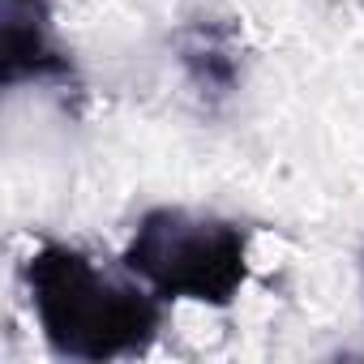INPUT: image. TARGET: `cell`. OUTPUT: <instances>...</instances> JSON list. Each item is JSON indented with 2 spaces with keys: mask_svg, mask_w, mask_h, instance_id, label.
I'll list each match as a JSON object with an SVG mask.
<instances>
[{
  "mask_svg": "<svg viewBox=\"0 0 364 364\" xmlns=\"http://www.w3.org/2000/svg\"><path fill=\"white\" fill-rule=\"evenodd\" d=\"M26 296L43 343L60 360L107 364L141 355L163 326V300L137 274H116L86 249L60 240H48L31 253Z\"/></svg>",
  "mask_w": 364,
  "mask_h": 364,
  "instance_id": "1",
  "label": "cell"
},
{
  "mask_svg": "<svg viewBox=\"0 0 364 364\" xmlns=\"http://www.w3.org/2000/svg\"><path fill=\"white\" fill-rule=\"evenodd\" d=\"M120 266L163 304L193 300L228 309L249 283V228L185 206H154L137 219Z\"/></svg>",
  "mask_w": 364,
  "mask_h": 364,
  "instance_id": "2",
  "label": "cell"
},
{
  "mask_svg": "<svg viewBox=\"0 0 364 364\" xmlns=\"http://www.w3.org/2000/svg\"><path fill=\"white\" fill-rule=\"evenodd\" d=\"M0 35H5V86L48 82L69 73V56L56 43L48 0H5L0 5Z\"/></svg>",
  "mask_w": 364,
  "mask_h": 364,
  "instance_id": "3",
  "label": "cell"
},
{
  "mask_svg": "<svg viewBox=\"0 0 364 364\" xmlns=\"http://www.w3.org/2000/svg\"><path fill=\"white\" fill-rule=\"evenodd\" d=\"M180 60H185V69L198 86H210L215 95H228L236 86V56L215 31H202V26L189 31L185 48H180Z\"/></svg>",
  "mask_w": 364,
  "mask_h": 364,
  "instance_id": "4",
  "label": "cell"
}]
</instances>
